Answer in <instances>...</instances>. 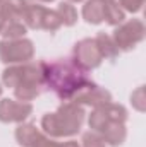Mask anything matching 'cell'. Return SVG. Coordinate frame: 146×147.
Segmentation results:
<instances>
[{"instance_id":"cell-1","label":"cell","mask_w":146,"mask_h":147,"mask_svg":"<svg viewBox=\"0 0 146 147\" xmlns=\"http://www.w3.org/2000/svg\"><path fill=\"white\" fill-rule=\"evenodd\" d=\"M45 87L50 89L62 103L71 101L74 94L91 79L72 58H57L53 62L41 60Z\"/></svg>"},{"instance_id":"cell-2","label":"cell","mask_w":146,"mask_h":147,"mask_svg":"<svg viewBox=\"0 0 146 147\" xmlns=\"http://www.w3.org/2000/svg\"><path fill=\"white\" fill-rule=\"evenodd\" d=\"M2 84L14 89V96L17 101L29 103L36 99L45 89L41 60L5 67L2 72Z\"/></svg>"},{"instance_id":"cell-3","label":"cell","mask_w":146,"mask_h":147,"mask_svg":"<svg viewBox=\"0 0 146 147\" xmlns=\"http://www.w3.org/2000/svg\"><path fill=\"white\" fill-rule=\"evenodd\" d=\"M84 120H86L84 106L76 105L72 101H64L57 108V111L43 115L41 130L45 135L52 139L74 137L81 132Z\"/></svg>"},{"instance_id":"cell-4","label":"cell","mask_w":146,"mask_h":147,"mask_svg":"<svg viewBox=\"0 0 146 147\" xmlns=\"http://www.w3.org/2000/svg\"><path fill=\"white\" fill-rule=\"evenodd\" d=\"M146 36L145 22L141 19H129L115 26L112 39L119 51H132Z\"/></svg>"},{"instance_id":"cell-5","label":"cell","mask_w":146,"mask_h":147,"mask_svg":"<svg viewBox=\"0 0 146 147\" xmlns=\"http://www.w3.org/2000/svg\"><path fill=\"white\" fill-rule=\"evenodd\" d=\"M35 57V45L28 38L2 39L0 41V62L5 65L28 63Z\"/></svg>"},{"instance_id":"cell-6","label":"cell","mask_w":146,"mask_h":147,"mask_svg":"<svg viewBox=\"0 0 146 147\" xmlns=\"http://www.w3.org/2000/svg\"><path fill=\"white\" fill-rule=\"evenodd\" d=\"M72 58L74 62L86 72L95 70L102 65L103 57L95 43V38H83L79 39L72 48Z\"/></svg>"},{"instance_id":"cell-7","label":"cell","mask_w":146,"mask_h":147,"mask_svg":"<svg viewBox=\"0 0 146 147\" xmlns=\"http://www.w3.org/2000/svg\"><path fill=\"white\" fill-rule=\"evenodd\" d=\"M76 105H81V106H91V108H100V106H105L112 101V94L110 91H107L105 87L95 84L93 80H89L86 86H83L71 99Z\"/></svg>"},{"instance_id":"cell-8","label":"cell","mask_w":146,"mask_h":147,"mask_svg":"<svg viewBox=\"0 0 146 147\" xmlns=\"http://www.w3.org/2000/svg\"><path fill=\"white\" fill-rule=\"evenodd\" d=\"M33 113V105L17 99H0V121L2 123H23Z\"/></svg>"},{"instance_id":"cell-9","label":"cell","mask_w":146,"mask_h":147,"mask_svg":"<svg viewBox=\"0 0 146 147\" xmlns=\"http://www.w3.org/2000/svg\"><path fill=\"white\" fill-rule=\"evenodd\" d=\"M105 140V144L108 147H119L122 146L127 139V128H126V123H108L105 127V130L100 134Z\"/></svg>"},{"instance_id":"cell-10","label":"cell","mask_w":146,"mask_h":147,"mask_svg":"<svg viewBox=\"0 0 146 147\" xmlns=\"http://www.w3.org/2000/svg\"><path fill=\"white\" fill-rule=\"evenodd\" d=\"M28 3H29L28 0H2L0 16L3 17L5 22H9V21H21Z\"/></svg>"},{"instance_id":"cell-11","label":"cell","mask_w":146,"mask_h":147,"mask_svg":"<svg viewBox=\"0 0 146 147\" xmlns=\"http://www.w3.org/2000/svg\"><path fill=\"white\" fill-rule=\"evenodd\" d=\"M45 10H46V7H43V5H40L36 2H29L28 3V7H26V10H24V14H23V22H24V26L28 28V29H41V22H43V16H45Z\"/></svg>"},{"instance_id":"cell-12","label":"cell","mask_w":146,"mask_h":147,"mask_svg":"<svg viewBox=\"0 0 146 147\" xmlns=\"http://www.w3.org/2000/svg\"><path fill=\"white\" fill-rule=\"evenodd\" d=\"M103 7L105 3L100 2V0H86L84 5H83V19L91 24V26H98L105 21L103 17Z\"/></svg>"},{"instance_id":"cell-13","label":"cell","mask_w":146,"mask_h":147,"mask_svg":"<svg viewBox=\"0 0 146 147\" xmlns=\"http://www.w3.org/2000/svg\"><path fill=\"white\" fill-rule=\"evenodd\" d=\"M40 134H41V132L38 130V127L35 123H26V121H23V123H17V128H16L14 137H16V142L21 147H31L35 144V140L38 139Z\"/></svg>"},{"instance_id":"cell-14","label":"cell","mask_w":146,"mask_h":147,"mask_svg":"<svg viewBox=\"0 0 146 147\" xmlns=\"http://www.w3.org/2000/svg\"><path fill=\"white\" fill-rule=\"evenodd\" d=\"M95 43H96V46H98V50H100L103 60H115V58L120 55V51H119V48L115 46L112 36L107 34V33H98L96 38H95Z\"/></svg>"},{"instance_id":"cell-15","label":"cell","mask_w":146,"mask_h":147,"mask_svg":"<svg viewBox=\"0 0 146 147\" xmlns=\"http://www.w3.org/2000/svg\"><path fill=\"white\" fill-rule=\"evenodd\" d=\"M55 12H57V16H59V19H60V24L62 26H65V28H72L74 24L77 22V9L74 7L71 2H60L59 5H57V9H55Z\"/></svg>"},{"instance_id":"cell-16","label":"cell","mask_w":146,"mask_h":147,"mask_svg":"<svg viewBox=\"0 0 146 147\" xmlns=\"http://www.w3.org/2000/svg\"><path fill=\"white\" fill-rule=\"evenodd\" d=\"M103 17H105L103 22H107V24L115 28V26H119V24H122L126 21V12L119 7L117 0L115 2H107L105 7H103Z\"/></svg>"},{"instance_id":"cell-17","label":"cell","mask_w":146,"mask_h":147,"mask_svg":"<svg viewBox=\"0 0 146 147\" xmlns=\"http://www.w3.org/2000/svg\"><path fill=\"white\" fill-rule=\"evenodd\" d=\"M108 123H112V121L108 120L107 111H105L103 106H100V108H93L91 115L88 116V125H89V128H91L93 132H96V134H102Z\"/></svg>"},{"instance_id":"cell-18","label":"cell","mask_w":146,"mask_h":147,"mask_svg":"<svg viewBox=\"0 0 146 147\" xmlns=\"http://www.w3.org/2000/svg\"><path fill=\"white\" fill-rule=\"evenodd\" d=\"M28 33V28L24 26L23 21H9L5 22L0 36L3 39H21V38H26Z\"/></svg>"},{"instance_id":"cell-19","label":"cell","mask_w":146,"mask_h":147,"mask_svg":"<svg viewBox=\"0 0 146 147\" xmlns=\"http://www.w3.org/2000/svg\"><path fill=\"white\" fill-rule=\"evenodd\" d=\"M60 26H62V24H60V19H59L57 12L52 10V9H46V10H45V16H43L41 29H43V31H48V33H55V31L60 29Z\"/></svg>"},{"instance_id":"cell-20","label":"cell","mask_w":146,"mask_h":147,"mask_svg":"<svg viewBox=\"0 0 146 147\" xmlns=\"http://www.w3.org/2000/svg\"><path fill=\"white\" fill-rule=\"evenodd\" d=\"M81 147H108L105 144L103 137L93 130L83 134V140H81Z\"/></svg>"},{"instance_id":"cell-21","label":"cell","mask_w":146,"mask_h":147,"mask_svg":"<svg viewBox=\"0 0 146 147\" xmlns=\"http://www.w3.org/2000/svg\"><path fill=\"white\" fill-rule=\"evenodd\" d=\"M131 103L139 113H143L146 108V98H145V86H139L132 94H131Z\"/></svg>"},{"instance_id":"cell-22","label":"cell","mask_w":146,"mask_h":147,"mask_svg":"<svg viewBox=\"0 0 146 147\" xmlns=\"http://www.w3.org/2000/svg\"><path fill=\"white\" fill-rule=\"evenodd\" d=\"M119 7L124 10V12H131V14H138L143 5H145V0H119L117 2Z\"/></svg>"},{"instance_id":"cell-23","label":"cell","mask_w":146,"mask_h":147,"mask_svg":"<svg viewBox=\"0 0 146 147\" xmlns=\"http://www.w3.org/2000/svg\"><path fill=\"white\" fill-rule=\"evenodd\" d=\"M31 147H60V144L57 142V139H52V137H48L45 134H40Z\"/></svg>"},{"instance_id":"cell-24","label":"cell","mask_w":146,"mask_h":147,"mask_svg":"<svg viewBox=\"0 0 146 147\" xmlns=\"http://www.w3.org/2000/svg\"><path fill=\"white\" fill-rule=\"evenodd\" d=\"M60 147H81V144H77L76 140H67V142L60 144Z\"/></svg>"},{"instance_id":"cell-25","label":"cell","mask_w":146,"mask_h":147,"mask_svg":"<svg viewBox=\"0 0 146 147\" xmlns=\"http://www.w3.org/2000/svg\"><path fill=\"white\" fill-rule=\"evenodd\" d=\"M3 26H5V21H3V17L0 16V33H2V29H3Z\"/></svg>"},{"instance_id":"cell-26","label":"cell","mask_w":146,"mask_h":147,"mask_svg":"<svg viewBox=\"0 0 146 147\" xmlns=\"http://www.w3.org/2000/svg\"><path fill=\"white\" fill-rule=\"evenodd\" d=\"M33 2H36V3H40V2H43V3H50V2H55V0H33Z\"/></svg>"},{"instance_id":"cell-27","label":"cell","mask_w":146,"mask_h":147,"mask_svg":"<svg viewBox=\"0 0 146 147\" xmlns=\"http://www.w3.org/2000/svg\"><path fill=\"white\" fill-rule=\"evenodd\" d=\"M67 2H71V3H79V2H83V0H67Z\"/></svg>"},{"instance_id":"cell-28","label":"cell","mask_w":146,"mask_h":147,"mask_svg":"<svg viewBox=\"0 0 146 147\" xmlns=\"http://www.w3.org/2000/svg\"><path fill=\"white\" fill-rule=\"evenodd\" d=\"M100 2H103V3H107V2H115V0H100Z\"/></svg>"},{"instance_id":"cell-29","label":"cell","mask_w":146,"mask_h":147,"mask_svg":"<svg viewBox=\"0 0 146 147\" xmlns=\"http://www.w3.org/2000/svg\"><path fill=\"white\" fill-rule=\"evenodd\" d=\"M2 92H3V87H2V84H0V96H2Z\"/></svg>"},{"instance_id":"cell-30","label":"cell","mask_w":146,"mask_h":147,"mask_svg":"<svg viewBox=\"0 0 146 147\" xmlns=\"http://www.w3.org/2000/svg\"><path fill=\"white\" fill-rule=\"evenodd\" d=\"M0 5H2V0H0Z\"/></svg>"}]
</instances>
